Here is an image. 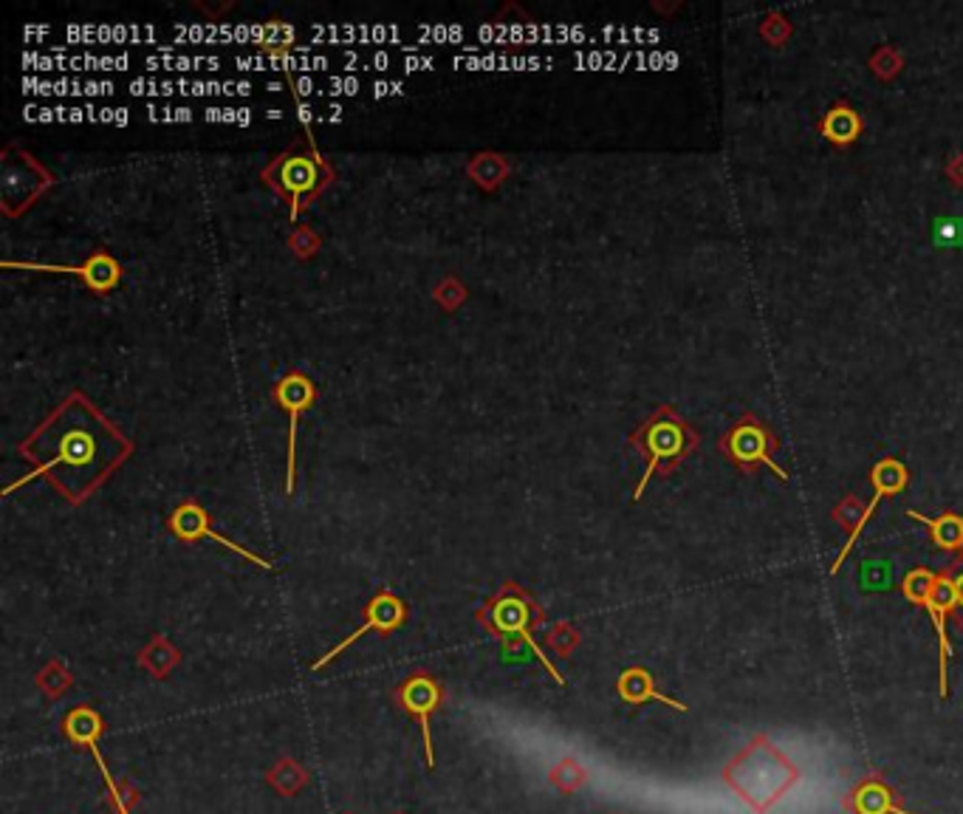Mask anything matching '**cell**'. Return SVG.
<instances>
[{
    "instance_id": "8992f818",
    "label": "cell",
    "mask_w": 963,
    "mask_h": 814,
    "mask_svg": "<svg viewBox=\"0 0 963 814\" xmlns=\"http://www.w3.org/2000/svg\"><path fill=\"white\" fill-rule=\"evenodd\" d=\"M902 594L910 600V603L921 605L930 614L932 625H936L938 634V695L943 702L950 699V634H947V623L952 620V603H955V594H952V580L943 571H930V569H912L910 575L904 577Z\"/></svg>"
},
{
    "instance_id": "3957f363",
    "label": "cell",
    "mask_w": 963,
    "mask_h": 814,
    "mask_svg": "<svg viewBox=\"0 0 963 814\" xmlns=\"http://www.w3.org/2000/svg\"><path fill=\"white\" fill-rule=\"evenodd\" d=\"M627 447L645 461V476L636 483L634 501H641L647 483L679 470L693 453L701 450V433L686 422L673 404H659L645 422L627 436Z\"/></svg>"
},
{
    "instance_id": "30bf717a",
    "label": "cell",
    "mask_w": 963,
    "mask_h": 814,
    "mask_svg": "<svg viewBox=\"0 0 963 814\" xmlns=\"http://www.w3.org/2000/svg\"><path fill=\"white\" fill-rule=\"evenodd\" d=\"M867 481L873 483V498H871V501H867V506H864L862 523H859L856 529H853L851 535H848V543H844V546H842V551H839L837 560H833L831 575H837V571L844 566V557H848V551H851L853 546H856V543H859V535H862V532H864V526H867V521H871V517H873V512H876L878 503H882L884 498L898 495V492L907 490V483H910V470H907V464L898 461L896 456H884V458H878V461L871 467V476H867Z\"/></svg>"
},
{
    "instance_id": "ba28073f",
    "label": "cell",
    "mask_w": 963,
    "mask_h": 814,
    "mask_svg": "<svg viewBox=\"0 0 963 814\" xmlns=\"http://www.w3.org/2000/svg\"><path fill=\"white\" fill-rule=\"evenodd\" d=\"M57 185L54 172L34 159L21 145H7L0 153V210L7 219H18Z\"/></svg>"
},
{
    "instance_id": "4fadbf2b",
    "label": "cell",
    "mask_w": 963,
    "mask_h": 814,
    "mask_svg": "<svg viewBox=\"0 0 963 814\" xmlns=\"http://www.w3.org/2000/svg\"><path fill=\"white\" fill-rule=\"evenodd\" d=\"M3 269H32V271H63V275H74L80 278L82 283L91 289L93 294H108L113 292L116 286L122 283V264L113 258L111 252L97 249L93 255H88L80 266H63V264H14L7 260Z\"/></svg>"
},
{
    "instance_id": "52a82bcc",
    "label": "cell",
    "mask_w": 963,
    "mask_h": 814,
    "mask_svg": "<svg viewBox=\"0 0 963 814\" xmlns=\"http://www.w3.org/2000/svg\"><path fill=\"white\" fill-rule=\"evenodd\" d=\"M718 453L732 467H738L743 476H754L760 467H769L780 481H788V472L774 461V456L780 453V436L774 433L772 424L760 419L758 413H740L738 422L729 431L720 433Z\"/></svg>"
},
{
    "instance_id": "5b68a950",
    "label": "cell",
    "mask_w": 963,
    "mask_h": 814,
    "mask_svg": "<svg viewBox=\"0 0 963 814\" xmlns=\"http://www.w3.org/2000/svg\"><path fill=\"white\" fill-rule=\"evenodd\" d=\"M481 623L492 631L495 639H501L506 654L520 650V656H535L557 684H566V679L557 673L555 665L548 662V656L537 645L535 628L542 623V611L535 603V596L528 594L526 589H520L517 583L501 586L497 594L489 596V603L481 609Z\"/></svg>"
},
{
    "instance_id": "9a60e30c",
    "label": "cell",
    "mask_w": 963,
    "mask_h": 814,
    "mask_svg": "<svg viewBox=\"0 0 963 814\" xmlns=\"http://www.w3.org/2000/svg\"><path fill=\"white\" fill-rule=\"evenodd\" d=\"M66 735L71 738L74 744H77V747H86L88 752L93 755V761H97V767H100L102 778H105V783H108V798H111L113 809H116V814H127L125 803H122V798H120V789H116V781H113L111 769H108L105 758H102V752H100V735H102L100 715L93 713L91 707H77L74 713H68Z\"/></svg>"
},
{
    "instance_id": "603a6c76",
    "label": "cell",
    "mask_w": 963,
    "mask_h": 814,
    "mask_svg": "<svg viewBox=\"0 0 963 814\" xmlns=\"http://www.w3.org/2000/svg\"><path fill=\"white\" fill-rule=\"evenodd\" d=\"M323 246V238L317 235V230H311L309 224H300L298 230L289 235V249L294 252V258L300 260H309L314 258Z\"/></svg>"
},
{
    "instance_id": "6da1fadb",
    "label": "cell",
    "mask_w": 963,
    "mask_h": 814,
    "mask_svg": "<svg viewBox=\"0 0 963 814\" xmlns=\"http://www.w3.org/2000/svg\"><path fill=\"white\" fill-rule=\"evenodd\" d=\"M18 453L32 472L9 483L3 495L32 478H46L68 503L80 506L133 456V442L86 393L74 391L18 444Z\"/></svg>"
},
{
    "instance_id": "d4e9b609",
    "label": "cell",
    "mask_w": 963,
    "mask_h": 814,
    "mask_svg": "<svg viewBox=\"0 0 963 814\" xmlns=\"http://www.w3.org/2000/svg\"><path fill=\"white\" fill-rule=\"evenodd\" d=\"M947 575H950L952 594H955V603H952V620L963 628V555H955V560L947 566Z\"/></svg>"
},
{
    "instance_id": "277c9868",
    "label": "cell",
    "mask_w": 963,
    "mask_h": 814,
    "mask_svg": "<svg viewBox=\"0 0 963 814\" xmlns=\"http://www.w3.org/2000/svg\"><path fill=\"white\" fill-rule=\"evenodd\" d=\"M726 783L758 814H765L788 789L799 772L769 738H758L726 767Z\"/></svg>"
},
{
    "instance_id": "7a4b0ae2",
    "label": "cell",
    "mask_w": 963,
    "mask_h": 814,
    "mask_svg": "<svg viewBox=\"0 0 963 814\" xmlns=\"http://www.w3.org/2000/svg\"><path fill=\"white\" fill-rule=\"evenodd\" d=\"M260 181L289 204V221L294 224L331 190V185L337 181V170L325 159L317 142L305 133L303 140L266 161Z\"/></svg>"
},
{
    "instance_id": "ffe728a7",
    "label": "cell",
    "mask_w": 963,
    "mask_h": 814,
    "mask_svg": "<svg viewBox=\"0 0 963 814\" xmlns=\"http://www.w3.org/2000/svg\"><path fill=\"white\" fill-rule=\"evenodd\" d=\"M508 172H512V165H508V159L503 153L495 150L475 153V156L467 161V176L475 181L483 192H495L497 187L508 179Z\"/></svg>"
},
{
    "instance_id": "484cf974",
    "label": "cell",
    "mask_w": 963,
    "mask_h": 814,
    "mask_svg": "<svg viewBox=\"0 0 963 814\" xmlns=\"http://www.w3.org/2000/svg\"><path fill=\"white\" fill-rule=\"evenodd\" d=\"M947 179H950L955 187H963V153L950 159V165H947Z\"/></svg>"
},
{
    "instance_id": "2e32d148",
    "label": "cell",
    "mask_w": 963,
    "mask_h": 814,
    "mask_svg": "<svg viewBox=\"0 0 963 814\" xmlns=\"http://www.w3.org/2000/svg\"><path fill=\"white\" fill-rule=\"evenodd\" d=\"M862 131H864L862 113H859L851 102L844 100L833 102L817 122L819 136H822L831 147H837V150H848V147L856 145Z\"/></svg>"
},
{
    "instance_id": "9c48e42d",
    "label": "cell",
    "mask_w": 963,
    "mask_h": 814,
    "mask_svg": "<svg viewBox=\"0 0 963 814\" xmlns=\"http://www.w3.org/2000/svg\"><path fill=\"white\" fill-rule=\"evenodd\" d=\"M271 399L278 404L280 411L289 416V444H285V495H294V487H298V433L300 422H303L305 413L317 404L320 391L317 382L309 377L305 371H289L275 382L271 388Z\"/></svg>"
},
{
    "instance_id": "e0dca14e",
    "label": "cell",
    "mask_w": 963,
    "mask_h": 814,
    "mask_svg": "<svg viewBox=\"0 0 963 814\" xmlns=\"http://www.w3.org/2000/svg\"><path fill=\"white\" fill-rule=\"evenodd\" d=\"M844 806L853 814H910L904 806H898L896 792L878 774H871L862 783H856L853 792L844 798Z\"/></svg>"
},
{
    "instance_id": "8fae6325",
    "label": "cell",
    "mask_w": 963,
    "mask_h": 814,
    "mask_svg": "<svg viewBox=\"0 0 963 814\" xmlns=\"http://www.w3.org/2000/svg\"><path fill=\"white\" fill-rule=\"evenodd\" d=\"M407 614H410V609L402 603V600H399L396 594H393V591H388V589L379 591V594H373V600L368 603V609H365V623L359 625L354 634L345 636L343 643L334 645L328 654L320 656L317 662L311 665V670H323L325 665L334 662L339 654H345L350 645L357 643V639H362L365 634H370V631H382V634H390V631L402 628V625L407 623Z\"/></svg>"
},
{
    "instance_id": "7c38bea8",
    "label": "cell",
    "mask_w": 963,
    "mask_h": 814,
    "mask_svg": "<svg viewBox=\"0 0 963 814\" xmlns=\"http://www.w3.org/2000/svg\"><path fill=\"white\" fill-rule=\"evenodd\" d=\"M167 529H170L172 535L179 537V540H184V543H199V540H204V537H206V540H215V543H219V546H224V549H229V551H235V555L246 557V560H251V564H255V566H260V569H266V571L275 569V566H271L269 560H264V557L255 555V551L244 549V546H238V543H232L226 535H219V532L212 529V526H210V512H206L199 501H184V503H181V506H176V512H172L170 521H167Z\"/></svg>"
},
{
    "instance_id": "7402d4cb",
    "label": "cell",
    "mask_w": 963,
    "mask_h": 814,
    "mask_svg": "<svg viewBox=\"0 0 963 814\" xmlns=\"http://www.w3.org/2000/svg\"><path fill=\"white\" fill-rule=\"evenodd\" d=\"M467 298H469L467 286H463V280L456 278V275H447V278L433 289V300L441 305L444 312H458V309L467 303Z\"/></svg>"
},
{
    "instance_id": "4316f807",
    "label": "cell",
    "mask_w": 963,
    "mask_h": 814,
    "mask_svg": "<svg viewBox=\"0 0 963 814\" xmlns=\"http://www.w3.org/2000/svg\"><path fill=\"white\" fill-rule=\"evenodd\" d=\"M961 555H963V551H961Z\"/></svg>"
},
{
    "instance_id": "44dd1931",
    "label": "cell",
    "mask_w": 963,
    "mask_h": 814,
    "mask_svg": "<svg viewBox=\"0 0 963 814\" xmlns=\"http://www.w3.org/2000/svg\"><path fill=\"white\" fill-rule=\"evenodd\" d=\"M867 66H871V71L876 74L878 80L891 82V80H896L898 74H902L904 54L898 52V48H893V46H878L876 52L871 54V60H867Z\"/></svg>"
},
{
    "instance_id": "5bb4252c",
    "label": "cell",
    "mask_w": 963,
    "mask_h": 814,
    "mask_svg": "<svg viewBox=\"0 0 963 814\" xmlns=\"http://www.w3.org/2000/svg\"><path fill=\"white\" fill-rule=\"evenodd\" d=\"M399 704L407 715H413L422 727L424 738V758H427V767L436 769V752H433V733H429V715L436 713L438 704H441V688L433 676L416 673L410 676L407 682L399 688Z\"/></svg>"
},
{
    "instance_id": "d6986e66",
    "label": "cell",
    "mask_w": 963,
    "mask_h": 814,
    "mask_svg": "<svg viewBox=\"0 0 963 814\" xmlns=\"http://www.w3.org/2000/svg\"><path fill=\"white\" fill-rule=\"evenodd\" d=\"M907 517L923 523L927 532H930V540L936 549L950 551V555H961L963 551V517L958 512H941L938 517H927L916 510H907Z\"/></svg>"
},
{
    "instance_id": "cb8c5ba5",
    "label": "cell",
    "mask_w": 963,
    "mask_h": 814,
    "mask_svg": "<svg viewBox=\"0 0 963 814\" xmlns=\"http://www.w3.org/2000/svg\"><path fill=\"white\" fill-rule=\"evenodd\" d=\"M792 23H788V18H785V14H780V12H769L763 18V23H760V37H763L765 43H772V46H785V43H788V37H792Z\"/></svg>"
},
{
    "instance_id": "ac0fdd59",
    "label": "cell",
    "mask_w": 963,
    "mask_h": 814,
    "mask_svg": "<svg viewBox=\"0 0 963 814\" xmlns=\"http://www.w3.org/2000/svg\"><path fill=\"white\" fill-rule=\"evenodd\" d=\"M616 690H619V695L625 699L627 704L661 702V704H667V707L679 710V713H686V704L675 702V699H670V695H664L656 690V679L650 676V670H645V668L622 670L619 682H616Z\"/></svg>"
}]
</instances>
